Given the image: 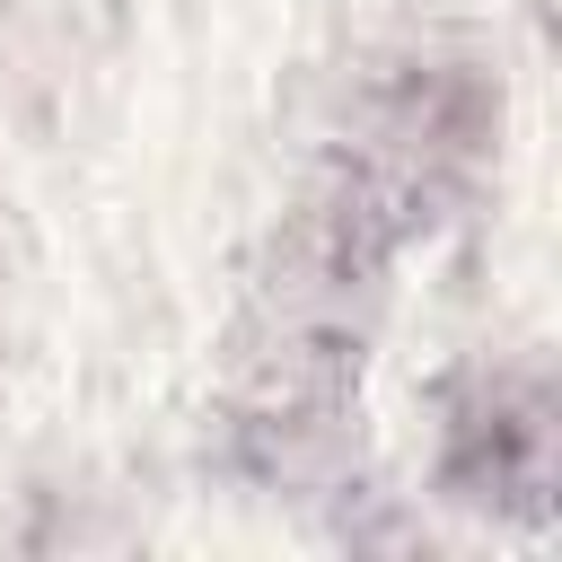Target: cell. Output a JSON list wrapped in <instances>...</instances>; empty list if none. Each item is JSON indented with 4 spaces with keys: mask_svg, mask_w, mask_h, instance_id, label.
<instances>
[{
    "mask_svg": "<svg viewBox=\"0 0 562 562\" xmlns=\"http://www.w3.org/2000/svg\"><path fill=\"white\" fill-rule=\"evenodd\" d=\"M342 140H360V149L430 176L448 202H465L474 176L501 149V70H492V53L465 44V35H413V44L378 53L360 70Z\"/></svg>",
    "mask_w": 562,
    "mask_h": 562,
    "instance_id": "6da1fadb",
    "label": "cell"
},
{
    "mask_svg": "<svg viewBox=\"0 0 562 562\" xmlns=\"http://www.w3.org/2000/svg\"><path fill=\"white\" fill-rule=\"evenodd\" d=\"M439 501L474 509V518H509V527H544L553 518V483H562V404L544 369H474L448 386L439 413V457H430Z\"/></svg>",
    "mask_w": 562,
    "mask_h": 562,
    "instance_id": "7a4b0ae2",
    "label": "cell"
}]
</instances>
